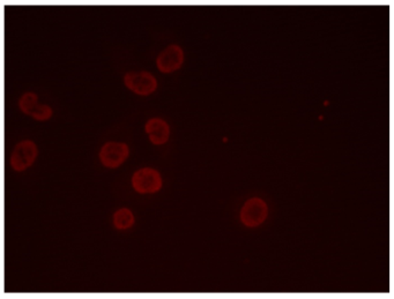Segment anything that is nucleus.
<instances>
[{"label": "nucleus", "mask_w": 394, "mask_h": 299, "mask_svg": "<svg viewBox=\"0 0 394 299\" xmlns=\"http://www.w3.org/2000/svg\"><path fill=\"white\" fill-rule=\"evenodd\" d=\"M129 156V147L123 142H107L100 151V161L104 167L115 169L120 167Z\"/></svg>", "instance_id": "nucleus-4"}, {"label": "nucleus", "mask_w": 394, "mask_h": 299, "mask_svg": "<svg viewBox=\"0 0 394 299\" xmlns=\"http://www.w3.org/2000/svg\"><path fill=\"white\" fill-rule=\"evenodd\" d=\"M267 215L266 203L259 198L248 200L241 210V221L246 227H257L262 224Z\"/></svg>", "instance_id": "nucleus-5"}, {"label": "nucleus", "mask_w": 394, "mask_h": 299, "mask_svg": "<svg viewBox=\"0 0 394 299\" xmlns=\"http://www.w3.org/2000/svg\"><path fill=\"white\" fill-rule=\"evenodd\" d=\"M39 104V98L37 95L34 93L23 94L21 98L19 100V106L21 111L26 115H30L32 113V110L35 109L36 106Z\"/></svg>", "instance_id": "nucleus-9"}, {"label": "nucleus", "mask_w": 394, "mask_h": 299, "mask_svg": "<svg viewBox=\"0 0 394 299\" xmlns=\"http://www.w3.org/2000/svg\"><path fill=\"white\" fill-rule=\"evenodd\" d=\"M184 61V53L178 45H169L158 55L156 64L160 71L170 73L181 68Z\"/></svg>", "instance_id": "nucleus-6"}, {"label": "nucleus", "mask_w": 394, "mask_h": 299, "mask_svg": "<svg viewBox=\"0 0 394 299\" xmlns=\"http://www.w3.org/2000/svg\"><path fill=\"white\" fill-rule=\"evenodd\" d=\"M145 131L148 134L149 140L154 145H163L168 141L169 126L167 122L160 118H152L146 122Z\"/></svg>", "instance_id": "nucleus-7"}, {"label": "nucleus", "mask_w": 394, "mask_h": 299, "mask_svg": "<svg viewBox=\"0 0 394 299\" xmlns=\"http://www.w3.org/2000/svg\"><path fill=\"white\" fill-rule=\"evenodd\" d=\"M133 223H134V216L129 208H120L113 215V224L120 230L131 228Z\"/></svg>", "instance_id": "nucleus-8"}, {"label": "nucleus", "mask_w": 394, "mask_h": 299, "mask_svg": "<svg viewBox=\"0 0 394 299\" xmlns=\"http://www.w3.org/2000/svg\"><path fill=\"white\" fill-rule=\"evenodd\" d=\"M30 116L36 120H46L52 116V110L50 106H46V104H37L35 109L32 110V113H30Z\"/></svg>", "instance_id": "nucleus-10"}, {"label": "nucleus", "mask_w": 394, "mask_h": 299, "mask_svg": "<svg viewBox=\"0 0 394 299\" xmlns=\"http://www.w3.org/2000/svg\"><path fill=\"white\" fill-rule=\"evenodd\" d=\"M37 156V147L30 140H25L18 144L14 147L12 155H11V167L15 171H23L35 161Z\"/></svg>", "instance_id": "nucleus-3"}, {"label": "nucleus", "mask_w": 394, "mask_h": 299, "mask_svg": "<svg viewBox=\"0 0 394 299\" xmlns=\"http://www.w3.org/2000/svg\"><path fill=\"white\" fill-rule=\"evenodd\" d=\"M124 82L129 90H132L133 93L142 95V96L152 94L158 86L155 77L145 71L129 72L124 77Z\"/></svg>", "instance_id": "nucleus-2"}, {"label": "nucleus", "mask_w": 394, "mask_h": 299, "mask_svg": "<svg viewBox=\"0 0 394 299\" xmlns=\"http://www.w3.org/2000/svg\"><path fill=\"white\" fill-rule=\"evenodd\" d=\"M132 186L138 193H154L161 189V176L154 169L144 167L133 174Z\"/></svg>", "instance_id": "nucleus-1"}]
</instances>
